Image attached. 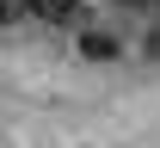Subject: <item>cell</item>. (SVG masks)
<instances>
[{"label":"cell","mask_w":160,"mask_h":148,"mask_svg":"<svg viewBox=\"0 0 160 148\" xmlns=\"http://www.w3.org/2000/svg\"><path fill=\"white\" fill-rule=\"evenodd\" d=\"M117 6H136V13H160V0H117Z\"/></svg>","instance_id":"obj_4"},{"label":"cell","mask_w":160,"mask_h":148,"mask_svg":"<svg viewBox=\"0 0 160 148\" xmlns=\"http://www.w3.org/2000/svg\"><path fill=\"white\" fill-rule=\"evenodd\" d=\"M25 19V0H0V31H6V25H19Z\"/></svg>","instance_id":"obj_3"},{"label":"cell","mask_w":160,"mask_h":148,"mask_svg":"<svg viewBox=\"0 0 160 148\" xmlns=\"http://www.w3.org/2000/svg\"><path fill=\"white\" fill-rule=\"evenodd\" d=\"M80 37V56L86 62H111V56H123V43L111 37V31H99V25H86V31H74Z\"/></svg>","instance_id":"obj_2"},{"label":"cell","mask_w":160,"mask_h":148,"mask_svg":"<svg viewBox=\"0 0 160 148\" xmlns=\"http://www.w3.org/2000/svg\"><path fill=\"white\" fill-rule=\"evenodd\" d=\"M148 56H154V62H160V25H154V31H148Z\"/></svg>","instance_id":"obj_5"},{"label":"cell","mask_w":160,"mask_h":148,"mask_svg":"<svg viewBox=\"0 0 160 148\" xmlns=\"http://www.w3.org/2000/svg\"><path fill=\"white\" fill-rule=\"evenodd\" d=\"M25 13L37 25H62V31H86V0H25Z\"/></svg>","instance_id":"obj_1"}]
</instances>
